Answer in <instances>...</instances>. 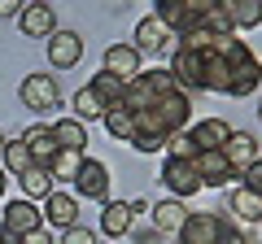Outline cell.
Returning <instances> with one entry per match:
<instances>
[{
    "label": "cell",
    "mask_w": 262,
    "mask_h": 244,
    "mask_svg": "<svg viewBox=\"0 0 262 244\" xmlns=\"http://www.w3.org/2000/svg\"><path fill=\"white\" fill-rule=\"evenodd\" d=\"M192 166H196V175H201V188H227L236 179V170L227 166V157L219 149H201L192 157Z\"/></svg>",
    "instance_id": "15"
},
{
    "label": "cell",
    "mask_w": 262,
    "mask_h": 244,
    "mask_svg": "<svg viewBox=\"0 0 262 244\" xmlns=\"http://www.w3.org/2000/svg\"><path fill=\"white\" fill-rule=\"evenodd\" d=\"M22 144H27L31 149V161H53V153L61 149V144H57V135H53V122H31L27 131H22Z\"/></svg>",
    "instance_id": "17"
},
{
    "label": "cell",
    "mask_w": 262,
    "mask_h": 244,
    "mask_svg": "<svg viewBox=\"0 0 262 244\" xmlns=\"http://www.w3.org/2000/svg\"><path fill=\"white\" fill-rule=\"evenodd\" d=\"M61 244H96V231L83 227V223H75V227H66V231H61Z\"/></svg>",
    "instance_id": "32"
},
{
    "label": "cell",
    "mask_w": 262,
    "mask_h": 244,
    "mask_svg": "<svg viewBox=\"0 0 262 244\" xmlns=\"http://www.w3.org/2000/svg\"><path fill=\"white\" fill-rule=\"evenodd\" d=\"M0 166L9 170L13 179H18L22 170L31 166V149H27V144H22V135H18V140H5V153H0Z\"/></svg>",
    "instance_id": "28"
},
{
    "label": "cell",
    "mask_w": 262,
    "mask_h": 244,
    "mask_svg": "<svg viewBox=\"0 0 262 244\" xmlns=\"http://www.w3.org/2000/svg\"><path fill=\"white\" fill-rule=\"evenodd\" d=\"M149 109L158 113V122L166 127L170 135H175V131H188V127H192V92H184V87H175V92L158 96Z\"/></svg>",
    "instance_id": "4"
},
{
    "label": "cell",
    "mask_w": 262,
    "mask_h": 244,
    "mask_svg": "<svg viewBox=\"0 0 262 244\" xmlns=\"http://www.w3.org/2000/svg\"><path fill=\"white\" fill-rule=\"evenodd\" d=\"M101 70H105V75H114L118 83H131V79L144 70V53L136 44H110V48H105V57H101Z\"/></svg>",
    "instance_id": "8"
},
{
    "label": "cell",
    "mask_w": 262,
    "mask_h": 244,
    "mask_svg": "<svg viewBox=\"0 0 262 244\" xmlns=\"http://www.w3.org/2000/svg\"><path fill=\"white\" fill-rule=\"evenodd\" d=\"M127 205H131V214H149V209H153V205H149V201H144V197H136V201H127Z\"/></svg>",
    "instance_id": "36"
},
{
    "label": "cell",
    "mask_w": 262,
    "mask_h": 244,
    "mask_svg": "<svg viewBox=\"0 0 262 244\" xmlns=\"http://www.w3.org/2000/svg\"><path fill=\"white\" fill-rule=\"evenodd\" d=\"M27 0H0V18H18Z\"/></svg>",
    "instance_id": "35"
},
{
    "label": "cell",
    "mask_w": 262,
    "mask_h": 244,
    "mask_svg": "<svg viewBox=\"0 0 262 244\" xmlns=\"http://www.w3.org/2000/svg\"><path fill=\"white\" fill-rule=\"evenodd\" d=\"M88 153H75V149H57L53 161H48V175H53V183H75L79 175V161H83Z\"/></svg>",
    "instance_id": "27"
},
{
    "label": "cell",
    "mask_w": 262,
    "mask_h": 244,
    "mask_svg": "<svg viewBox=\"0 0 262 244\" xmlns=\"http://www.w3.org/2000/svg\"><path fill=\"white\" fill-rule=\"evenodd\" d=\"M0 244H18V240H13V235L5 231V227H0Z\"/></svg>",
    "instance_id": "38"
},
{
    "label": "cell",
    "mask_w": 262,
    "mask_h": 244,
    "mask_svg": "<svg viewBox=\"0 0 262 244\" xmlns=\"http://www.w3.org/2000/svg\"><path fill=\"white\" fill-rule=\"evenodd\" d=\"M201 66H206V53H196V48H184L175 44L170 48V75H175V83L184 87V92H201Z\"/></svg>",
    "instance_id": "9"
},
{
    "label": "cell",
    "mask_w": 262,
    "mask_h": 244,
    "mask_svg": "<svg viewBox=\"0 0 262 244\" xmlns=\"http://www.w3.org/2000/svg\"><path fill=\"white\" fill-rule=\"evenodd\" d=\"M153 5H175V0H153Z\"/></svg>",
    "instance_id": "39"
},
{
    "label": "cell",
    "mask_w": 262,
    "mask_h": 244,
    "mask_svg": "<svg viewBox=\"0 0 262 244\" xmlns=\"http://www.w3.org/2000/svg\"><path fill=\"white\" fill-rule=\"evenodd\" d=\"M223 18H227V27L241 35V31H258L262 27V0H232L223 9Z\"/></svg>",
    "instance_id": "21"
},
{
    "label": "cell",
    "mask_w": 262,
    "mask_h": 244,
    "mask_svg": "<svg viewBox=\"0 0 262 244\" xmlns=\"http://www.w3.org/2000/svg\"><path fill=\"white\" fill-rule=\"evenodd\" d=\"M196 153H201V149L192 144V135H188V131H175V135L166 140V157H184V161H192Z\"/></svg>",
    "instance_id": "29"
},
{
    "label": "cell",
    "mask_w": 262,
    "mask_h": 244,
    "mask_svg": "<svg viewBox=\"0 0 262 244\" xmlns=\"http://www.w3.org/2000/svg\"><path fill=\"white\" fill-rule=\"evenodd\" d=\"M44 48H48V66L53 70H75L79 61H83V35H79V31L57 27L53 35L44 39Z\"/></svg>",
    "instance_id": "6"
},
{
    "label": "cell",
    "mask_w": 262,
    "mask_h": 244,
    "mask_svg": "<svg viewBox=\"0 0 262 244\" xmlns=\"http://www.w3.org/2000/svg\"><path fill=\"white\" fill-rule=\"evenodd\" d=\"M219 57L227 61V96H253V87L262 83V57H253L249 39L232 35L219 48Z\"/></svg>",
    "instance_id": "1"
},
{
    "label": "cell",
    "mask_w": 262,
    "mask_h": 244,
    "mask_svg": "<svg viewBox=\"0 0 262 244\" xmlns=\"http://www.w3.org/2000/svg\"><path fill=\"white\" fill-rule=\"evenodd\" d=\"M144 83H149L153 87V96H166V92H175V75H170V70L166 66H158V70H149V75H144Z\"/></svg>",
    "instance_id": "30"
},
{
    "label": "cell",
    "mask_w": 262,
    "mask_h": 244,
    "mask_svg": "<svg viewBox=\"0 0 262 244\" xmlns=\"http://www.w3.org/2000/svg\"><path fill=\"white\" fill-rule=\"evenodd\" d=\"M153 101H158V96H153V87L144 83V70H140L136 79H131V83H122V92H118V105H122V109H131V113L149 109Z\"/></svg>",
    "instance_id": "25"
},
{
    "label": "cell",
    "mask_w": 262,
    "mask_h": 244,
    "mask_svg": "<svg viewBox=\"0 0 262 244\" xmlns=\"http://www.w3.org/2000/svg\"><path fill=\"white\" fill-rule=\"evenodd\" d=\"M131 223H136V214H131L127 201H101V231L110 235V240L127 235V231H131Z\"/></svg>",
    "instance_id": "20"
},
{
    "label": "cell",
    "mask_w": 262,
    "mask_h": 244,
    "mask_svg": "<svg viewBox=\"0 0 262 244\" xmlns=\"http://www.w3.org/2000/svg\"><path fill=\"white\" fill-rule=\"evenodd\" d=\"M0 153H5V131H0Z\"/></svg>",
    "instance_id": "40"
},
{
    "label": "cell",
    "mask_w": 262,
    "mask_h": 244,
    "mask_svg": "<svg viewBox=\"0 0 262 244\" xmlns=\"http://www.w3.org/2000/svg\"><path fill=\"white\" fill-rule=\"evenodd\" d=\"M44 227H57V231H66V227H75L79 223V197L75 192H48L44 197Z\"/></svg>",
    "instance_id": "14"
},
{
    "label": "cell",
    "mask_w": 262,
    "mask_h": 244,
    "mask_svg": "<svg viewBox=\"0 0 262 244\" xmlns=\"http://www.w3.org/2000/svg\"><path fill=\"white\" fill-rule=\"evenodd\" d=\"M5 188H9V170L0 166V201H5Z\"/></svg>",
    "instance_id": "37"
},
{
    "label": "cell",
    "mask_w": 262,
    "mask_h": 244,
    "mask_svg": "<svg viewBox=\"0 0 262 244\" xmlns=\"http://www.w3.org/2000/svg\"><path fill=\"white\" fill-rule=\"evenodd\" d=\"M101 122H105V131H110L114 140L131 144V135H136V113H131V109H122V105L114 101L110 109H105V118H101Z\"/></svg>",
    "instance_id": "26"
},
{
    "label": "cell",
    "mask_w": 262,
    "mask_h": 244,
    "mask_svg": "<svg viewBox=\"0 0 262 244\" xmlns=\"http://www.w3.org/2000/svg\"><path fill=\"white\" fill-rule=\"evenodd\" d=\"M219 153L227 157V166H232L236 179H241V170L249 166V161H258V140H253L249 131H232V135H227V144H223Z\"/></svg>",
    "instance_id": "18"
},
{
    "label": "cell",
    "mask_w": 262,
    "mask_h": 244,
    "mask_svg": "<svg viewBox=\"0 0 262 244\" xmlns=\"http://www.w3.org/2000/svg\"><path fill=\"white\" fill-rule=\"evenodd\" d=\"M18 96H22L27 109H39V113L61 105V87H57L53 75H27V79H22V87H18Z\"/></svg>",
    "instance_id": "10"
},
{
    "label": "cell",
    "mask_w": 262,
    "mask_h": 244,
    "mask_svg": "<svg viewBox=\"0 0 262 244\" xmlns=\"http://www.w3.org/2000/svg\"><path fill=\"white\" fill-rule=\"evenodd\" d=\"M170 39H175V35L166 31V22H162L158 13H144V18L136 22V35H131V44L140 48V53H170V48H175Z\"/></svg>",
    "instance_id": "13"
},
{
    "label": "cell",
    "mask_w": 262,
    "mask_h": 244,
    "mask_svg": "<svg viewBox=\"0 0 262 244\" xmlns=\"http://www.w3.org/2000/svg\"><path fill=\"white\" fill-rule=\"evenodd\" d=\"M118 92H122V83L114 75H92L83 87L75 92V101H70V109H75V118L79 122H92V118H105V109H110L114 101H118Z\"/></svg>",
    "instance_id": "2"
},
{
    "label": "cell",
    "mask_w": 262,
    "mask_h": 244,
    "mask_svg": "<svg viewBox=\"0 0 262 244\" xmlns=\"http://www.w3.org/2000/svg\"><path fill=\"white\" fill-rule=\"evenodd\" d=\"M53 135L61 149H75V153H88V122H79L75 113L70 118H57L53 122Z\"/></svg>",
    "instance_id": "23"
},
{
    "label": "cell",
    "mask_w": 262,
    "mask_h": 244,
    "mask_svg": "<svg viewBox=\"0 0 262 244\" xmlns=\"http://www.w3.org/2000/svg\"><path fill=\"white\" fill-rule=\"evenodd\" d=\"M232 131H236V127L227 118H196L192 127H188V135H192L196 149H223Z\"/></svg>",
    "instance_id": "16"
},
{
    "label": "cell",
    "mask_w": 262,
    "mask_h": 244,
    "mask_svg": "<svg viewBox=\"0 0 262 244\" xmlns=\"http://www.w3.org/2000/svg\"><path fill=\"white\" fill-rule=\"evenodd\" d=\"M258 118H262V101H258Z\"/></svg>",
    "instance_id": "41"
},
{
    "label": "cell",
    "mask_w": 262,
    "mask_h": 244,
    "mask_svg": "<svg viewBox=\"0 0 262 244\" xmlns=\"http://www.w3.org/2000/svg\"><path fill=\"white\" fill-rule=\"evenodd\" d=\"M18 244H57V240H53V235H48V227H35V231L18 235Z\"/></svg>",
    "instance_id": "34"
},
{
    "label": "cell",
    "mask_w": 262,
    "mask_h": 244,
    "mask_svg": "<svg viewBox=\"0 0 262 244\" xmlns=\"http://www.w3.org/2000/svg\"><path fill=\"white\" fill-rule=\"evenodd\" d=\"M179 9L188 13V22H201L206 13H214V9H219V0H179Z\"/></svg>",
    "instance_id": "31"
},
{
    "label": "cell",
    "mask_w": 262,
    "mask_h": 244,
    "mask_svg": "<svg viewBox=\"0 0 262 244\" xmlns=\"http://www.w3.org/2000/svg\"><path fill=\"white\" fill-rule=\"evenodd\" d=\"M149 218H153V231H179L184 227V218H188V209H184V201H175V197H166V201H158V205L149 209Z\"/></svg>",
    "instance_id": "22"
},
{
    "label": "cell",
    "mask_w": 262,
    "mask_h": 244,
    "mask_svg": "<svg viewBox=\"0 0 262 244\" xmlns=\"http://www.w3.org/2000/svg\"><path fill=\"white\" fill-rule=\"evenodd\" d=\"M18 27H22L27 39H48L57 31V9L48 5V0H27L22 13H18Z\"/></svg>",
    "instance_id": "12"
},
{
    "label": "cell",
    "mask_w": 262,
    "mask_h": 244,
    "mask_svg": "<svg viewBox=\"0 0 262 244\" xmlns=\"http://www.w3.org/2000/svg\"><path fill=\"white\" fill-rule=\"evenodd\" d=\"M175 235H179V244H223L227 227H223V218H219L214 209H192Z\"/></svg>",
    "instance_id": "3"
},
{
    "label": "cell",
    "mask_w": 262,
    "mask_h": 244,
    "mask_svg": "<svg viewBox=\"0 0 262 244\" xmlns=\"http://www.w3.org/2000/svg\"><path fill=\"white\" fill-rule=\"evenodd\" d=\"M0 227L18 240V235H27V231H35V227H44V209L35 205V201H27V197H18V201H9L5 205V214H0Z\"/></svg>",
    "instance_id": "11"
},
{
    "label": "cell",
    "mask_w": 262,
    "mask_h": 244,
    "mask_svg": "<svg viewBox=\"0 0 262 244\" xmlns=\"http://www.w3.org/2000/svg\"><path fill=\"white\" fill-rule=\"evenodd\" d=\"M110 166L96 157H83L79 161V175H75V192L79 201H110Z\"/></svg>",
    "instance_id": "7"
},
{
    "label": "cell",
    "mask_w": 262,
    "mask_h": 244,
    "mask_svg": "<svg viewBox=\"0 0 262 244\" xmlns=\"http://www.w3.org/2000/svg\"><path fill=\"white\" fill-rule=\"evenodd\" d=\"M162 183H166V192L175 201H192L196 192H201V175H196V166L184 161V157H166L162 161Z\"/></svg>",
    "instance_id": "5"
},
{
    "label": "cell",
    "mask_w": 262,
    "mask_h": 244,
    "mask_svg": "<svg viewBox=\"0 0 262 244\" xmlns=\"http://www.w3.org/2000/svg\"><path fill=\"white\" fill-rule=\"evenodd\" d=\"M18 188H22V197H27V201H35V205H39V201H44L57 183H53V175H48L44 161H31V166L18 175Z\"/></svg>",
    "instance_id": "19"
},
{
    "label": "cell",
    "mask_w": 262,
    "mask_h": 244,
    "mask_svg": "<svg viewBox=\"0 0 262 244\" xmlns=\"http://www.w3.org/2000/svg\"><path fill=\"white\" fill-rule=\"evenodd\" d=\"M227 205H232V214L241 218V223H249V227L262 223V197H258V192H249V188H232Z\"/></svg>",
    "instance_id": "24"
},
{
    "label": "cell",
    "mask_w": 262,
    "mask_h": 244,
    "mask_svg": "<svg viewBox=\"0 0 262 244\" xmlns=\"http://www.w3.org/2000/svg\"><path fill=\"white\" fill-rule=\"evenodd\" d=\"M241 179H245L241 188H249V192H258V197H262V157H258V161H249V166L241 170Z\"/></svg>",
    "instance_id": "33"
}]
</instances>
